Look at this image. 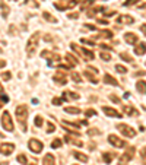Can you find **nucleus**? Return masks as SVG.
<instances>
[{"instance_id": "f257e3e1", "label": "nucleus", "mask_w": 146, "mask_h": 165, "mask_svg": "<svg viewBox=\"0 0 146 165\" xmlns=\"http://www.w3.org/2000/svg\"><path fill=\"white\" fill-rule=\"evenodd\" d=\"M38 43H40V32H35L29 37V41L27 44V53L29 57L35 54V50L38 48Z\"/></svg>"}, {"instance_id": "f03ea898", "label": "nucleus", "mask_w": 146, "mask_h": 165, "mask_svg": "<svg viewBox=\"0 0 146 165\" xmlns=\"http://www.w3.org/2000/svg\"><path fill=\"white\" fill-rule=\"evenodd\" d=\"M16 118L19 120V123L22 124V129L27 130V118H28V107L27 105H19L16 107Z\"/></svg>"}, {"instance_id": "7ed1b4c3", "label": "nucleus", "mask_w": 146, "mask_h": 165, "mask_svg": "<svg viewBox=\"0 0 146 165\" xmlns=\"http://www.w3.org/2000/svg\"><path fill=\"white\" fill-rule=\"evenodd\" d=\"M70 47L73 48V51H78L80 56H83L86 60H88V59H89V60H92V59L95 57V56H94V53L91 51V50H88V48H83V47H79V45H76L75 43H72V44H70Z\"/></svg>"}, {"instance_id": "20e7f679", "label": "nucleus", "mask_w": 146, "mask_h": 165, "mask_svg": "<svg viewBox=\"0 0 146 165\" xmlns=\"http://www.w3.org/2000/svg\"><path fill=\"white\" fill-rule=\"evenodd\" d=\"M2 127L7 132H13V123H12V118H10V114L7 111H3L2 112Z\"/></svg>"}, {"instance_id": "39448f33", "label": "nucleus", "mask_w": 146, "mask_h": 165, "mask_svg": "<svg viewBox=\"0 0 146 165\" xmlns=\"http://www.w3.org/2000/svg\"><path fill=\"white\" fill-rule=\"evenodd\" d=\"M117 129L121 132V133H123L124 136H127V137H135L136 136V130L135 129H133V127H130V126H127V124H117Z\"/></svg>"}, {"instance_id": "423d86ee", "label": "nucleus", "mask_w": 146, "mask_h": 165, "mask_svg": "<svg viewBox=\"0 0 146 165\" xmlns=\"http://www.w3.org/2000/svg\"><path fill=\"white\" fill-rule=\"evenodd\" d=\"M28 148H29V150L32 152V154H40V152L42 150V148H44V145H42V142L36 140V139H31V140L28 142Z\"/></svg>"}, {"instance_id": "0eeeda50", "label": "nucleus", "mask_w": 146, "mask_h": 165, "mask_svg": "<svg viewBox=\"0 0 146 165\" xmlns=\"http://www.w3.org/2000/svg\"><path fill=\"white\" fill-rule=\"evenodd\" d=\"M133 156H135V148H129L123 154V156L118 159V165H126Z\"/></svg>"}, {"instance_id": "6e6552de", "label": "nucleus", "mask_w": 146, "mask_h": 165, "mask_svg": "<svg viewBox=\"0 0 146 165\" xmlns=\"http://www.w3.org/2000/svg\"><path fill=\"white\" fill-rule=\"evenodd\" d=\"M108 142L111 143L113 146H115V148H124L126 146V142L121 140V139L118 136H115V134H110L108 136Z\"/></svg>"}, {"instance_id": "1a4fd4ad", "label": "nucleus", "mask_w": 146, "mask_h": 165, "mask_svg": "<svg viewBox=\"0 0 146 165\" xmlns=\"http://www.w3.org/2000/svg\"><path fill=\"white\" fill-rule=\"evenodd\" d=\"M53 81H54L57 85H66L67 79H66L64 72H57V73H54V75H53Z\"/></svg>"}, {"instance_id": "9d476101", "label": "nucleus", "mask_w": 146, "mask_h": 165, "mask_svg": "<svg viewBox=\"0 0 146 165\" xmlns=\"http://www.w3.org/2000/svg\"><path fill=\"white\" fill-rule=\"evenodd\" d=\"M0 149H2V155H6V156H9L12 152L15 150V145L13 143H2V146H0Z\"/></svg>"}, {"instance_id": "9b49d317", "label": "nucleus", "mask_w": 146, "mask_h": 165, "mask_svg": "<svg viewBox=\"0 0 146 165\" xmlns=\"http://www.w3.org/2000/svg\"><path fill=\"white\" fill-rule=\"evenodd\" d=\"M124 41H126L127 44L135 45V44L139 43V38H137L136 34H133V32H126V34H124Z\"/></svg>"}, {"instance_id": "f8f14e48", "label": "nucleus", "mask_w": 146, "mask_h": 165, "mask_svg": "<svg viewBox=\"0 0 146 165\" xmlns=\"http://www.w3.org/2000/svg\"><path fill=\"white\" fill-rule=\"evenodd\" d=\"M117 22L118 23H123V25H131L133 22H135V18L130 16V15H120L117 18Z\"/></svg>"}, {"instance_id": "ddd939ff", "label": "nucleus", "mask_w": 146, "mask_h": 165, "mask_svg": "<svg viewBox=\"0 0 146 165\" xmlns=\"http://www.w3.org/2000/svg\"><path fill=\"white\" fill-rule=\"evenodd\" d=\"M79 95L76 92H72V91H64L62 94V99L63 101H73V99H78Z\"/></svg>"}, {"instance_id": "4468645a", "label": "nucleus", "mask_w": 146, "mask_h": 165, "mask_svg": "<svg viewBox=\"0 0 146 165\" xmlns=\"http://www.w3.org/2000/svg\"><path fill=\"white\" fill-rule=\"evenodd\" d=\"M102 111L107 114L108 117H115V118H120L121 117V114L118 111H115L114 108H110V107H102Z\"/></svg>"}, {"instance_id": "2eb2a0df", "label": "nucleus", "mask_w": 146, "mask_h": 165, "mask_svg": "<svg viewBox=\"0 0 146 165\" xmlns=\"http://www.w3.org/2000/svg\"><path fill=\"white\" fill-rule=\"evenodd\" d=\"M123 111L127 114V116H133V117L139 116V111H137L135 107H131V105H124V107H123Z\"/></svg>"}, {"instance_id": "dca6fc26", "label": "nucleus", "mask_w": 146, "mask_h": 165, "mask_svg": "<svg viewBox=\"0 0 146 165\" xmlns=\"http://www.w3.org/2000/svg\"><path fill=\"white\" fill-rule=\"evenodd\" d=\"M136 89H137V92L139 94H142V95H146V81H137V83H136Z\"/></svg>"}, {"instance_id": "f3484780", "label": "nucleus", "mask_w": 146, "mask_h": 165, "mask_svg": "<svg viewBox=\"0 0 146 165\" xmlns=\"http://www.w3.org/2000/svg\"><path fill=\"white\" fill-rule=\"evenodd\" d=\"M135 53L137 56H143L146 53V43H139L136 47H135Z\"/></svg>"}, {"instance_id": "a211bd4d", "label": "nucleus", "mask_w": 146, "mask_h": 165, "mask_svg": "<svg viewBox=\"0 0 146 165\" xmlns=\"http://www.w3.org/2000/svg\"><path fill=\"white\" fill-rule=\"evenodd\" d=\"M54 162H56V159H54L53 154H47L42 158V165H54Z\"/></svg>"}, {"instance_id": "6ab92c4d", "label": "nucleus", "mask_w": 146, "mask_h": 165, "mask_svg": "<svg viewBox=\"0 0 146 165\" xmlns=\"http://www.w3.org/2000/svg\"><path fill=\"white\" fill-rule=\"evenodd\" d=\"M114 158H115L114 152H104V154H102V159H104L105 164H111V161H113Z\"/></svg>"}, {"instance_id": "aec40b11", "label": "nucleus", "mask_w": 146, "mask_h": 165, "mask_svg": "<svg viewBox=\"0 0 146 165\" xmlns=\"http://www.w3.org/2000/svg\"><path fill=\"white\" fill-rule=\"evenodd\" d=\"M73 156H75L78 161H80V162H88V155L82 154V152H79V150H75V152H73Z\"/></svg>"}, {"instance_id": "412c9836", "label": "nucleus", "mask_w": 146, "mask_h": 165, "mask_svg": "<svg viewBox=\"0 0 146 165\" xmlns=\"http://www.w3.org/2000/svg\"><path fill=\"white\" fill-rule=\"evenodd\" d=\"M104 82H105V83H108V85H113V86H118V82L113 78L111 75H108V73L104 76Z\"/></svg>"}, {"instance_id": "4be33fe9", "label": "nucleus", "mask_w": 146, "mask_h": 165, "mask_svg": "<svg viewBox=\"0 0 146 165\" xmlns=\"http://www.w3.org/2000/svg\"><path fill=\"white\" fill-rule=\"evenodd\" d=\"M41 56L42 57H45V59H54V60H57V61H60V59H62V57H60L58 54H53V53H50V51H42L41 53Z\"/></svg>"}, {"instance_id": "5701e85b", "label": "nucleus", "mask_w": 146, "mask_h": 165, "mask_svg": "<svg viewBox=\"0 0 146 165\" xmlns=\"http://www.w3.org/2000/svg\"><path fill=\"white\" fill-rule=\"evenodd\" d=\"M83 75H85V78H86L88 81H91L92 83H98V81H96V78L92 75V72H91V70H88V69H86V70L83 72Z\"/></svg>"}, {"instance_id": "b1692460", "label": "nucleus", "mask_w": 146, "mask_h": 165, "mask_svg": "<svg viewBox=\"0 0 146 165\" xmlns=\"http://www.w3.org/2000/svg\"><path fill=\"white\" fill-rule=\"evenodd\" d=\"M100 37L107 38V40H111V38L114 37V34H113V31H110V29H102V31H100Z\"/></svg>"}, {"instance_id": "393cba45", "label": "nucleus", "mask_w": 146, "mask_h": 165, "mask_svg": "<svg viewBox=\"0 0 146 165\" xmlns=\"http://www.w3.org/2000/svg\"><path fill=\"white\" fill-rule=\"evenodd\" d=\"M66 59L69 60V65L73 67V66H78L79 65V61H78V59L75 57V56H72V54H66Z\"/></svg>"}, {"instance_id": "a878e982", "label": "nucleus", "mask_w": 146, "mask_h": 165, "mask_svg": "<svg viewBox=\"0 0 146 165\" xmlns=\"http://www.w3.org/2000/svg\"><path fill=\"white\" fill-rule=\"evenodd\" d=\"M64 111L66 112H69V114H80V108H78V107H66L64 108Z\"/></svg>"}, {"instance_id": "bb28decb", "label": "nucleus", "mask_w": 146, "mask_h": 165, "mask_svg": "<svg viewBox=\"0 0 146 165\" xmlns=\"http://www.w3.org/2000/svg\"><path fill=\"white\" fill-rule=\"evenodd\" d=\"M16 161H18L21 165H28V159H27L25 154H19V155H18V158H16Z\"/></svg>"}, {"instance_id": "cd10ccee", "label": "nucleus", "mask_w": 146, "mask_h": 165, "mask_svg": "<svg viewBox=\"0 0 146 165\" xmlns=\"http://www.w3.org/2000/svg\"><path fill=\"white\" fill-rule=\"evenodd\" d=\"M42 16H44V19H47L48 22H51V23H57V19L54 18V16H51L48 12H42Z\"/></svg>"}, {"instance_id": "c85d7f7f", "label": "nucleus", "mask_w": 146, "mask_h": 165, "mask_svg": "<svg viewBox=\"0 0 146 165\" xmlns=\"http://www.w3.org/2000/svg\"><path fill=\"white\" fill-rule=\"evenodd\" d=\"M63 145V142H62V139H54V140L51 142V148L53 149H58L60 146Z\"/></svg>"}, {"instance_id": "c756f323", "label": "nucleus", "mask_w": 146, "mask_h": 165, "mask_svg": "<svg viewBox=\"0 0 146 165\" xmlns=\"http://www.w3.org/2000/svg\"><path fill=\"white\" fill-rule=\"evenodd\" d=\"M120 57L123 59L124 61H127V63H131V61H133V57H131L130 54H127V53H121V54H120Z\"/></svg>"}, {"instance_id": "7c9ffc66", "label": "nucleus", "mask_w": 146, "mask_h": 165, "mask_svg": "<svg viewBox=\"0 0 146 165\" xmlns=\"http://www.w3.org/2000/svg\"><path fill=\"white\" fill-rule=\"evenodd\" d=\"M53 132H56V126L51 121H48V124H47V133H53Z\"/></svg>"}, {"instance_id": "2f4dec72", "label": "nucleus", "mask_w": 146, "mask_h": 165, "mask_svg": "<svg viewBox=\"0 0 146 165\" xmlns=\"http://www.w3.org/2000/svg\"><path fill=\"white\" fill-rule=\"evenodd\" d=\"M35 126H36V127H41V126H42V123H44V120H42V117H40V116H36L35 117Z\"/></svg>"}, {"instance_id": "473e14b6", "label": "nucleus", "mask_w": 146, "mask_h": 165, "mask_svg": "<svg viewBox=\"0 0 146 165\" xmlns=\"http://www.w3.org/2000/svg\"><path fill=\"white\" fill-rule=\"evenodd\" d=\"M115 70H117L118 73H123V75H124V73H127V67L121 66V65H117V66H115Z\"/></svg>"}, {"instance_id": "72a5a7b5", "label": "nucleus", "mask_w": 146, "mask_h": 165, "mask_svg": "<svg viewBox=\"0 0 146 165\" xmlns=\"http://www.w3.org/2000/svg\"><path fill=\"white\" fill-rule=\"evenodd\" d=\"M100 57L104 61H110V60H111V54H108V53H100Z\"/></svg>"}, {"instance_id": "f704fd0d", "label": "nucleus", "mask_w": 146, "mask_h": 165, "mask_svg": "<svg viewBox=\"0 0 146 165\" xmlns=\"http://www.w3.org/2000/svg\"><path fill=\"white\" fill-rule=\"evenodd\" d=\"M94 3H95V0H85V3L82 5V9H86V7L92 6Z\"/></svg>"}, {"instance_id": "c9c22d12", "label": "nucleus", "mask_w": 146, "mask_h": 165, "mask_svg": "<svg viewBox=\"0 0 146 165\" xmlns=\"http://www.w3.org/2000/svg\"><path fill=\"white\" fill-rule=\"evenodd\" d=\"M108 98H110V101H113V102H115V104H118V102H120V98H118L115 94H111Z\"/></svg>"}, {"instance_id": "e433bc0d", "label": "nucleus", "mask_w": 146, "mask_h": 165, "mask_svg": "<svg viewBox=\"0 0 146 165\" xmlns=\"http://www.w3.org/2000/svg\"><path fill=\"white\" fill-rule=\"evenodd\" d=\"M95 114H96V111L92 110V108H89V110L85 111V116H86V117H92V116H95Z\"/></svg>"}, {"instance_id": "4c0bfd02", "label": "nucleus", "mask_w": 146, "mask_h": 165, "mask_svg": "<svg viewBox=\"0 0 146 165\" xmlns=\"http://www.w3.org/2000/svg\"><path fill=\"white\" fill-rule=\"evenodd\" d=\"M2 12H3V13H2V15H3V18H6V16L9 15V13H7V12H9V9L5 6V2H2Z\"/></svg>"}, {"instance_id": "58836bf2", "label": "nucleus", "mask_w": 146, "mask_h": 165, "mask_svg": "<svg viewBox=\"0 0 146 165\" xmlns=\"http://www.w3.org/2000/svg\"><path fill=\"white\" fill-rule=\"evenodd\" d=\"M72 79L75 81V82H78V83H80V82H82V79H80V76H79L78 73H72Z\"/></svg>"}, {"instance_id": "ea45409f", "label": "nucleus", "mask_w": 146, "mask_h": 165, "mask_svg": "<svg viewBox=\"0 0 146 165\" xmlns=\"http://www.w3.org/2000/svg\"><path fill=\"white\" fill-rule=\"evenodd\" d=\"M9 102V96L3 92V89H2V104H7Z\"/></svg>"}, {"instance_id": "a19ab883", "label": "nucleus", "mask_w": 146, "mask_h": 165, "mask_svg": "<svg viewBox=\"0 0 146 165\" xmlns=\"http://www.w3.org/2000/svg\"><path fill=\"white\" fill-rule=\"evenodd\" d=\"M88 134L89 136H95V134H101V132L98 129H91V130H88Z\"/></svg>"}, {"instance_id": "79ce46f5", "label": "nucleus", "mask_w": 146, "mask_h": 165, "mask_svg": "<svg viewBox=\"0 0 146 165\" xmlns=\"http://www.w3.org/2000/svg\"><path fill=\"white\" fill-rule=\"evenodd\" d=\"M27 5H29V6H32V7H38V6H40V3H36L35 0H27Z\"/></svg>"}, {"instance_id": "37998d69", "label": "nucleus", "mask_w": 146, "mask_h": 165, "mask_svg": "<svg viewBox=\"0 0 146 165\" xmlns=\"http://www.w3.org/2000/svg\"><path fill=\"white\" fill-rule=\"evenodd\" d=\"M82 43H83V44H86V45H91V47L95 45V43H94L92 40H86V38H82Z\"/></svg>"}, {"instance_id": "c03bdc74", "label": "nucleus", "mask_w": 146, "mask_h": 165, "mask_svg": "<svg viewBox=\"0 0 146 165\" xmlns=\"http://www.w3.org/2000/svg\"><path fill=\"white\" fill-rule=\"evenodd\" d=\"M139 2V0H127V2H124V6H133V5H136Z\"/></svg>"}, {"instance_id": "a18cd8bd", "label": "nucleus", "mask_w": 146, "mask_h": 165, "mask_svg": "<svg viewBox=\"0 0 146 165\" xmlns=\"http://www.w3.org/2000/svg\"><path fill=\"white\" fill-rule=\"evenodd\" d=\"M62 102H63L62 98H53V104H54V105H60Z\"/></svg>"}, {"instance_id": "49530a36", "label": "nucleus", "mask_w": 146, "mask_h": 165, "mask_svg": "<svg viewBox=\"0 0 146 165\" xmlns=\"http://www.w3.org/2000/svg\"><path fill=\"white\" fill-rule=\"evenodd\" d=\"M85 29H91V31H95V29H96V27H95V25H91V23H86V25H85Z\"/></svg>"}, {"instance_id": "de8ad7c7", "label": "nucleus", "mask_w": 146, "mask_h": 165, "mask_svg": "<svg viewBox=\"0 0 146 165\" xmlns=\"http://www.w3.org/2000/svg\"><path fill=\"white\" fill-rule=\"evenodd\" d=\"M10 78H12L10 73H2V79H3V81H9Z\"/></svg>"}, {"instance_id": "09e8293b", "label": "nucleus", "mask_w": 146, "mask_h": 165, "mask_svg": "<svg viewBox=\"0 0 146 165\" xmlns=\"http://www.w3.org/2000/svg\"><path fill=\"white\" fill-rule=\"evenodd\" d=\"M145 75H146V72H143V70H137V72L135 73L136 78H139V76H145Z\"/></svg>"}, {"instance_id": "8fccbe9b", "label": "nucleus", "mask_w": 146, "mask_h": 165, "mask_svg": "<svg viewBox=\"0 0 146 165\" xmlns=\"http://www.w3.org/2000/svg\"><path fill=\"white\" fill-rule=\"evenodd\" d=\"M70 19H78L79 18V13H70V15H67Z\"/></svg>"}, {"instance_id": "3c124183", "label": "nucleus", "mask_w": 146, "mask_h": 165, "mask_svg": "<svg viewBox=\"0 0 146 165\" xmlns=\"http://www.w3.org/2000/svg\"><path fill=\"white\" fill-rule=\"evenodd\" d=\"M104 15H105L107 18H108V16H114V15H115V12H114V10H111V12H110V10H108V12H107V13H104Z\"/></svg>"}, {"instance_id": "603ef678", "label": "nucleus", "mask_w": 146, "mask_h": 165, "mask_svg": "<svg viewBox=\"0 0 146 165\" xmlns=\"http://www.w3.org/2000/svg\"><path fill=\"white\" fill-rule=\"evenodd\" d=\"M140 31L146 35V25H140Z\"/></svg>"}, {"instance_id": "864d4df0", "label": "nucleus", "mask_w": 146, "mask_h": 165, "mask_svg": "<svg viewBox=\"0 0 146 165\" xmlns=\"http://www.w3.org/2000/svg\"><path fill=\"white\" fill-rule=\"evenodd\" d=\"M101 48H104V50H111V47H108V45H105V44H101Z\"/></svg>"}, {"instance_id": "5fc2aeb1", "label": "nucleus", "mask_w": 146, "mask_h": 165, "mask_svg": "<svg viewBox=\"0 0 146 165\" xmlns=\"http://www.w3.org/2000/svg\"><path fill=\"white\" fill-rule=\"evenodd\" d=\"M98 22H100V23H104V25H107V23H108L105 19H98Z\"/></svg>"}, {"instance_id": "6e6d98bb", "label": "nucleus", "mask_w": 146, "mask_h": 165, "mask_svg": "<svg viewBox=\"0 0 146 165\" xmlns=\"http://www.w3.org/2000/svg\"><path fill=\"white\" fill-rule=\"evenodd\" d=\"M142 156H143V158H146V148L142 150Z\"/></svg>"}, {"instance_id": "4d7b16f0", "label": "nucleus", "mask_w": 146, "mask_h": 165, "mask_svg": "<svg viewBox=\"0 0 146 165\" xmlns=\"http://www.w3.org/2000/svg\"><path fill=\"white\" fill-rule=\"evenodd\" d=\"M10 2H18V0H10Z\"/></svg>"}, {"instance_id": "13d9d810", "label": "nucleus", "mask_w": 146, "mask_h": 165, "mask_svg": "<svg viewBox=\"0 0 146 165\" xmlns=\"http://www.w3.org/2000/svg\"><path fill=\"white\" fill-rule=\"evenodd\" d=\"M29 165H35V164H29Z\"/></svg>"}]
</instances>
